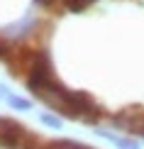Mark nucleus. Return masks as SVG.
<instances>
[{"mask_svg":"<svg viewBox=\"0 0 144 149\" xmlns=\"http://www.w3.org/2000/svg\"><path fill=\"white\" fill-rule=\"evenodd\" d=\"M98 134H100V137H105V139H110L112 144H117L120 149H139V144H137L134 139H127V137H120V134L105 132V130H98Z\"/></svg>","mask_w":144,"mask_h":149,"instance_id":"nucleus-1","label":"nucleus"},{"mask_svg":"<svg viewBox=\"0 0 144 149\" xmlns=\"http://www.w3.org/2000/svg\"><path fill=\"white\" fill-rule=\"evenodd\" d=\"M5 100L10 103V108H15V110H29L32 108V103L29 100H24V98H17V95H8Z\"/></svg>","mask_w":144,"mask_h":149,"instance_id":"nucleus-2","label":"nucleus"},{"mask_svg":"<svg viewBox=\"0 0 144 149\" xmlns=\"http://www.w3.org/2000/svg\"><path fill=\"white\" fill-rule=\"evenodd\" d=\"M90 3H93V0H66V8H68V10H73V12H78V10L88 8Z\"/></svg>","mask_w":144,"mask_h":149,"instance_id":"nucleus-3","label":"nucleus"},{"mask_svg":"<svg viewBox=\"0 0 144 149\" xmlns=\"http://www.w3.org/2000/svg\"><path fill=\"white\" fill-rule=\"evenodd\" d=\"M42 122H44V125H49V127H61V120L56 115H49V113H42Z\"/></svg>","mask_w":144,"mask_h":149,"instance_id":"nucleus-4","label":"nucleus"},{"mask_svg":"<svg viewBox=\"0 0 144 149\" xmlns=\"http://www.w3.org/2000/svg\"><path fill=\"white\" fill-rule=\"evenodd\" d=\"M0 98H8V88H5L3 83H0Z\"/></svg>","mask_w":144,"mask_h":149,"instance_id":"nucleus-5","label":"nucleus"},{"mask_svg":"<svg viewBox=\"0 0 144 149\" xmlns=\"http://www.w3.org/2000/svg\"><path fill=\"white\" fill-rule=\"evenodd\" d=\"M37 3H39V5H49V3H51V0H37Z\"/></svg>","mask_w":144,"mask_h":149,"instance_id":"nucleus-6","label":"nucleus"}]
</instances>
